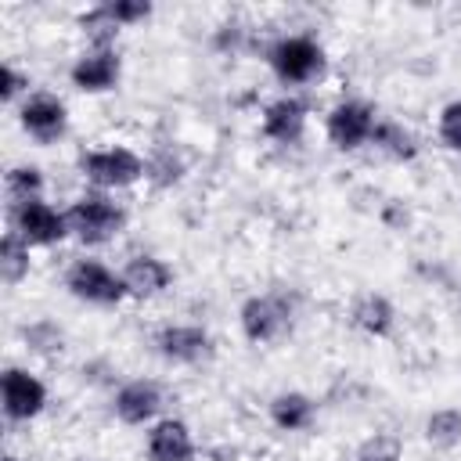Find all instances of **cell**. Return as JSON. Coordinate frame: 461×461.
Returning a JSON list of instances; mask_svg holds the SVG:
<instances>
[{
	"label": "cell",
	"instance_id": "cell-8",
	"mask_svg": "<svg viewBox=\"0 0 461 461\" xmlns=\"http://www.w3.org/2000/svg\"><path fill=\"white\" fill-rule=\"evenodd\" d=\"M0 396H4V414L11 421H29L47 407V385L29 375L25 367H7L0 378Z\"/></svg>",
	"mask_w": 461,
	"mask_h": 461
},
{
	"label": "cell",
	"instance_id": "cell-17",
	"mask_svg": "<svg viewBox=\"0 0 461 461\" xmlns=\"http://www.w3.org/2000/svg\"><path fill=\"white\" fill-rule=\"evenodd\" d=\"M313 400L306 393H277L270 400V421L281 429V432H303L313 425Z\"/></svg>",
	"mask_w": 461,
	"mask_h": 461
},
{
	"label": "cell",
	"instance_id": "cell-18",
	"mask_svg": "<svg viewBox=\"0 0 461 461\" xmlns=\"http://www.w3.org/2000/svg\"><path fill=\"white\" fill-rule=\"evenodd\" d=\"M29 241L18 234V230H7L4 241H0V274L7 285H18L25 274H29Z\"/></svg>",
	"mask_w": 461,
	"mask_h": 461
},
{
	"label": "cell",
	"instance_id": "cell-23",
	"mask_svg": "<svg viewBox=\"0 0 461 461\" xmlns=\"http://www.w3.org/2000/svg\"><path fill=\"white\" fill-rule=\"evenodd\" d=\"M403 457V443L393 432H375L357 447L353 461H400Z\"/></svg>",
	"mask_w": 461,
	"mask_h": 461
},
{
	"label": "cell",
	"instance_id": "cell-13",
	"mask_svg": "<svg viewBox=\"0 0 461 461\" xmlns=\"http://www.w3.org/2000/svg\"><path fill=\"white\" fill-rule=\"evenodd\" d=\"M306 101L303 97H277L263 108V137L277 144H295L306 130Z\"/></svg>",
	"mask_w": 461,
	"mask_h": 461
},
{
	"label": "cell",
	"instance_id": "cell-27",
	"mask_svg": "<svg viewBox=\"0 0 461 461\" xmlns=\"http://www.w3.org/2000/svg\"><path fill=\"white\" fill-rule=\"evenodd\" d=\"M4 461H18V457H14V454H7V457H4Z\"/></svg>",
	"mask_w": 461,
	"mask_h": 461
},
{
	"label": "cell",
	"instance_id": "cell-25",
	"mask_svg": "<svg viewBox=\"0 0 461 461\" xmlns=\"http://www.w3.org/2000/svg\"><path fill=\"white\" fill-rule=\"evenodd\" d=\"M439 140L450 151H461V101L443 104V112H439Z\"/></svg>",
	"mask_w": 461,
	"mask_h": 461
},
{
	"label": "cell",
	"instance_id": "cell-14",
	"mask_svg": "<svg viewBox=\"0 0 461 461\" xmlns=\"http://www.w3.org/2000/svg\"><path fill=\"white\" fill-rule=\"evenodd\" d=\"M122 281H126V292L133 299H155L173 285V270L158 256H133L122 267Z\"/></svg>",
	"mask_w": 461,
	"mask_h": 461
},
{
	"label": "cell",
	"instance_id": "cell-6",
	"mask_svg": "<svg viewBox=\"0 0 461 461\" xmlns=\"http://www.w3.org/2000/svg\"><path fill=\"white\" fill-rule=\"evenodd\" d=\"M375 126H378V119L367 101H339L324 122L328 140L342 151H357L360 144H367L375 137Z\"/></svg>",
	"mask_w": 461,
	"mask_h": 461
},
{
	"label": "cell",
	"instance_id": "cell-5",
	"mask_svg": "<svg viewBox=\"0 0 461 461\" xmlns=\"http://www.w3.org/2000/svg\"><path fill=\"white\" fill-rule=\"evenodd\" d=\"M238 324L249 342H274L292 328V303H288V295H277V292L252 295L241 303Z\"/></svg>",
	"mask_w": 461,
	"mask_h": 461
},
{
	"label": "cell",
	"instance_id": "cell-15",
	"mask_svg": "<svg viewBox=\"0 0 461 461\" xmlns=\"http://www.w3.org/2000/svg\"><path fill=\"white\" fill-rule=\"evenodd\" d=\"M148 457L151 461H191L194 457V439L191 429L180 418H162L148 432Z\"/></svg>",
	"mask_w": 461,
	"mask_h": 461
},
{
	"label": "cell",
	"instance_id": "cell-20",
	"mask_svg": "<svg viewBox=\"0 0 461 461\" xmlns=\"http://www.w3.org/2000/svg\"><path fill=\"white\" fill-rule=\"evenodd\" d=\"M4 187H7V198L14 205L40 202V194H43V173L36 166H14V169H7Z\"/></svg>",
	"mask_w": 461,
	"mask_h": 461
},
{
	"label": "cell",
	"instance_id": "cell-10",
	"mask_svg": "<svg viewBox=\"0 0 461 461\" xmlns=\"http://www.w3.org/2000/svg\"><path fill=\"white\" fill-rule=\"evenodd\" d=\"M155 346H158V353L166 357V360H173V364H205L212 353H216V346H212V335L205 331V328H198V324H166V328H158V335H155Z\"/></svg>",
	"mask_w": 461,
	"mask_h": 461
},
{
	"label": "cell",
	"instance_id": "cell-22",
	"mask_svg": "<svg viewBox=\"0 0 461 461\" xmlns=\"http://www.w3.org/2000/svg\"><path fill=\"white\" fill-rule=\"evenodd\" d=\"M144 176H148L155 187H173V184L184 176V162L173 155V148H155V151L144 158Z\"/></svg>",
	"mask_w": 461,
	"mask_h": 461
},
{
	"label": "cell",
	"instance_id": "cell-19",
	"mask_svg": "<svg viewBox=\"0 0 461 461\" xmlns=\"http://www.w3.org/2000/svg\"><path fill=\"white\" fill-rule=\"evenodd\" d=\"M371 140H375L389 158H396V162H411V158L418 155V140H414V133L403 130L400 122H378Z\"/></svg>",
	"mask_w": 461,
	"mask_h": 461
},
{
	"label": "cell",
	"instance_id": "cell-11",
	"mask_svg": "<svg viewBox=\"0 0 461 461\" xmlns=\"http://www.w3.org/2000/svg\"><path fill=\"white\" fill-rule=\"evenodd\" d=\"M18 122H22V130H25L36 144H54V140L65 133V126H68V108H65V101L54 97V94H32V97H25V104H22Z\"/></svg>",
	"mask_w": 461,
	"mask_h": 461
},
{
	"label": "cell",
	"instance_id": "cell-2",
	"mask_svg": "<svg viewBox=\"0 0 461 461\" xmlns=\"http://www.w3.org/2000/svg\"><path fill=\"white\" fill-rule=\"evenodd\" d=\"M267 65L274 68V76L281 83L299 86V83H310L324 72V50L310 36H281L277 43H270Z\"/></svg>",
	"mask_w": 461,
	"mask_h": 461
},
{
	"label": "cell",
	"instance_id": "cell-16",
	"mask_svg": "<svg viewBox=\"0 0 461 461\" xmlns=\"http://www.w3.org/2000/svg\"><path fill=\"white\" fill-rule=\"evenodd\" d=\"M349 317H353V324H357L364 335H375V339H385V335H393V328H396V310H393V303H389L385 295H378V292L360 295V299L353 303Z\"/></svg>",
	"mask_w": 461,
	"mask_h": 461
},
{
	"label": "cell",
	"instance_id": "cell-24",
	"mask_svg": "<svg viewBox=\"0 0 461 461\" xmlns=\"http://www.w3.org/2000/svg\"><path fill=\"white\" fill-rule=\"evenodd\" d=\"M22 335H25V346H29L32 353H43V357L61 353V342H65V335H61V328H58L54 321H36V324H29Z\"/></svg>",
	"mask_w": 461,
	"mask_h": 461
},
{
	"label": "cell",
	"instance_id": "cell-4",
	"mask_svg": "<svg viewBox=\"0 0 461 461\" xmlns=\"http://www.w3.org/2000/svg\"><path fill=\"white\" fill-rule=\"evenodd\" d=\"M65 288L83 299V303H94V306H115L122 303L130 292H126V281L122 274H115L112 267H104L101 259H76L65 274Z\"/></svg>",
	"mask_w": 461,
	"mask_h": 461
},
{
	"label": "cell",
	"instance_id": "cell-21",
	"mask_svg": "<svg viewBox=\"0 0 461 461\" xmlns=\"http://www.w3.org/2000/svg\"><path fill=\"white\" fill-rule=\"evenodd\" d=\"M425 439L432 447H457L461 443V411L454 407H443V411H432L429 421H425Z\"/></svg>",
	"mask_w": 461,
	"mask_h": 461
},
{
	"label": "cell",
	"instance_id": "cell-1",
	"mask_svg": "<svg viewBox=\"0 0 461 461\" xmlns=\"http://www.w3.org/2000/svg\"><path fill=\"white\" fill-rule=\"evenodd\" d=\"M65 216H68V230H72L83 245H104V241H112V238L126 227V209H122L115 198L101 194V191L79 194V198L68 205Z\"/></svg>",
	"mask_w": 461,
	"mask_h": 461
},
{
	"label": "cell",
	"instance_id": "cell-3",
	"mask_svg": "<svg viewBox=\"0 0 461 461\" xmlns=\"http://www.w3.org/2000/svg\"><path fill=\"white\" fill-rule=\"evenodd\" d=\"M79 173L101 187V191H115V187H130L144 176V158L133 151V148H97V151H86L79 158Z\"/></svg>",
	"mask_w": 461,
	"mask_h": 461
},
{
	"label": "cell",
	"instance_id": "cell-26",
	"mask_svg": "<svg viewBox=\"0 0 461 461\" xmlns=\"http://www.w3.org/2000/svg\"><path fill=\"white\" fill-rule=\"evenodd\" d=\"M25 86H29V76H22V72L7 61V65L0 68V101H4V104H11Z\"/></svg>",
	"mask_w": 461,
	"mask_h": 461
},
{
	"label": "cell",
	"instance_id": "cell-9",
	"mask_svg": "<svg viewBox=\"0 0 461 461\" xmlns=\"http://www.w3.org/2000/svg\"><path fill=\"white\" fill-rule=\"evenodd\" d=\"M119 72H122V61L115 54V47L112 43H97L94 50H86V54L76 58L68 79L83 94H104V90H115Z\"/></svg>",
	"mask_w": 461,
	"mask_h": 461
},
{
	"label": "cell",
	"instance_id": "cell-12",
	"mask_svg": "<svg viewBox=\"0 0 461 461\" xmlns=\"http://www.w3.org/2000/svg\"><path fill=\"white\" fill-rule=\"evenodd\" d=\"M112 411L122 425H148L162 411V385L151 378H133V382L119 385Z\"/></svg>",
	"mask_w": 461,
	"mask_h": 461
},
{
	"label": "cell",
	"instance_id": "cell-7",
	"mask_svg": "<svg viewBox=\"0 0 461 461\" xmlns=\"http://www.w3.org/2000/svg\"><path fill=\"white\" fill-rule=\"evenodd\" d=\"M11 230H18L29 245H58V241H65L72 234L68 230V216L58 212L54 205H47V202L14 205L11 209Z\"/></svg>",
	"mask_w": 461,
	"mask_h": 461
}]
</instances>
